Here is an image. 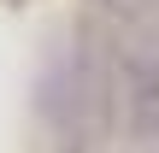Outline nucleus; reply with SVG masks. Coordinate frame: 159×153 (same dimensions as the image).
Here are the masks:
<instances>
[{"instance_id": "1", "label": "nucleus", "mask_w": 159, "mask_h": 153, "mask_svg": "<svg viewBox=\"0 0 159 153\" xmlns=\"http://www.w3.org/2000/svg\"><path fill=\"white\" fill-rule=\"evenodd\" d=\"M124 100H130V136L159 142V65L130 77V94H124Z\"/></svg>"}]
</instances>
